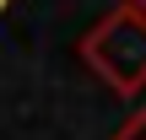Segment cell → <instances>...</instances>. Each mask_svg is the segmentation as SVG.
I'll list each match as a JSON object with an SVG mask.
<instances>
[{
	"instance_id": "1",
	"label": "cell",
	"mask_w": 146,
	"mask_h": 140,
	"mask_svg": "<svg viewBox=\"0 0 146 140\" xmlns=\"http://www.w3.org/2000/svg\"><path fill=\"white\" fill-rule=\"evenodd\" d=\"M81 65L119 97L146 92V11L119 0L81 32Z\"/></svg>"
},
{
	"instance_id": "2",
	"label": "cell",
	"mask_w": 146,
	"mask_h": 140,
	"mask_svg": "<svg viewBox=\"0 0 146 140\" xmlns=\"http://www.w3.org/2000/svg\"><path fill=\"white\" fill-rule=\"evenodd\" d=\"M114 140H146V108H141V113H130V119L114 129Z\"/></svg>"
},
{
	"instance_id": "3",
	"label": "cell",
	"mask_w": 146,
	"mask_h": 140,
	"mask_svg": "<svg viewBox=\"0 0 146 140\" xmlns=\"http://www.w3.org/2000/svg\"><path fill=\"white\" fill-rule=\"evenodd\" d=\"M130 5H141V11H146V0H130Z\"/></svg>"
}]
</instances>
